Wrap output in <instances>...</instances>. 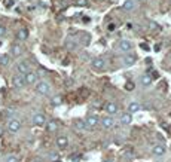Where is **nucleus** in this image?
Instances as JSON below:
<instances>
[{
  "instance_id": "f257e3e1",
  "label": "nucleus",
  "mask_w": 171,
  "mask_h": 162,
  "mask_svg": "<svg viewBox=\"0 0 171 162\" xmlns=\"http://www.w3.org/2000/svg\"><path fill=\"white\" fill-rule=\"evenodd\" d=\"M36 92L40 95H49L51 94V85L45 80H40L36 84Z\"/></svg>"
},
{
  "instance_id": "f03ea898",
  "label": "nucleus",
  "mask_w": 171,
  "mask_h": 162,
  "mask_svg": "<svg viewBox=\"0 0 171 162\" xmlns=\"http://www.w3.org/2000/svg\"><path fill=\"white\" fill-rule=\"evenodd\" d=\"M21 129V122L18 121V119H11L9 122H8V131L11 132V134H15Z\"/></svg>"
},
{
  "instance_id": "7ed1b4c3",
  "label": "nucleus",
  "mask_w": 171,
  "mask_h": 162,
  "mask_svg": "<svg viewBox=\"0 0 171 162\" xmlns=\"http://www.w3.org/2000/svg\"><path fill=\"white\" fill-rule=\"evenodd\" d=\"M12 85L15 86V88H18V89H21V88H24L25 86V79H24L23 74H15L13 78H12Z\"/></svg>"
},
{
  "instance_id": "20e7f679",
  "label": "nucleus",
  "mask_w": 171,
  "mask_h": 162,
  "mask_svg": "<svg viewBox=\"0 0 171 162\" xmlns=\"http://www.w3.org/2000/svg\"><path fill=\"white\" fill-rule=\"evenodd\" d=\"M33 125H36V127H43V125H46V116L43 113H34Z\"/></svg>"
},
{
  "instance_id": "39448f33",
  "label": "nucleus",
  "mask_w": 171,
  "mask_h": 162,
  "mask_svg": "<svg viewBox=\"0 0 171 162\" xmlns=\"http://www.w3.org/2000/svg\"><path fill=\"white\" fill-rule=\"evenodd\" d=\"M91 66L94 70H104L106 67V61L103 60V58H94L91 61Z\"/></svg>"
},
{
  "instance_id": "423d86ee",
  "label": "nucleus",
  "mask_w": 171,
  "mask_h": 162,
  "mask_svg": "<svg viewBox=\"0 0 171 162\" xmlns=\"http://www.w3.org/2000/svg\"><path fill=\"white\" fill-rule=\"evenodd\" d=\"M24 79H25V85H33L37 84V74L34 72H29L24 74Z\"/></svg>"
},
{
  "instance_id": "0eeeda50",
  "label": "nucleus",
  "mask_w": 171,
  "mask_h": 162,
  "mask_svg": "<svg viewBox=\"0 0 171 162\" xmlns=\"http://www.w3.org/2000/svg\"><path fill=\"white\" fill-rule=\"evenodd\" d=\"M17 70L19 74H25V73H29L30 72V64L27 61H21V62H18L17 64Z\"/></svg>"
},
{
  "instance_id": "6e6552de",
  "label": "nucleus",
  "mask_w": 171,
  "mask_h": 162,
  "mask_svg": "<svg viewBox=\"0 0 171 162\" xmlns=\"http://www.w3.org/2000/svg\"><path fill=\"white\" fill-rule=\"evenodd\" d=\"M137 61V57L134 54H126L125 58H124V64H125L126 67H130V66H134Z\"/></svg>"
},
{
  "instance_id": "1a4fd4ad",
  "label": "nucleus",
  "mask_w": 171,
  "mask_h": 162,
  "mask_svg": "<svg viewBox=\"0 0 171 162\" xmlns=\"http://www.w3.org/2000/svg\"><path fill=\"white\" fill-rule=\"evenodd\" d=\"M119 48L124 51V52H130V51L132 49V43L130 42V40L124 39V40H120L119 42Z\"/></svg>"
},
{
  "instance_id": "9d476101",
  "label": "nucleus",
  "mask_w": 171,
  "mask_h": 162,
  "mask_svg": "<svg viewBox=\"0 0 171 162\" xmlns=\"http://www.w3.org/2000/svg\"><path fill=\"white\" fill-rule=\"evenodd\" d=\"M98 122H100V119H98L95 115H89V116L86 117V127H97Z\"/></svg>"
},
{
  "instance_id": "9b49d317",
  "label": "nucleus",
  "mask_w": 171,
  "mask_h": 162,
  "mask_svg": "<svg viewBox=\"0 0 171 162\" xmlns=\"http://www.w3.org/2000/svg\"><path fill=\"white\" fill-rule=\"evenodd\" d=\"M152 153H153L155 156H162L164 153H165V146L164 144H156L152 149Z\"/></svg>"
},
{
  "instance_id": "f8f14e48",
  "label": "nucleus",
  "mask_w": 171,
  "mask_h": 162,
  "mask_svg": "<svg viewBox=\"0 0 171 162\" xmlns=\"http://www.w3.org/2000/svg\"><path fill=\"white\" fill-rule=\"evenodd\" d=\"M118 104L115 103V101H109L107 106H106V110H107V113H110V115H115V113H118Z\"/></svg>"
},
{
  "instance_id": "ddd939ff",
  "label": "nucleus",
  "mask_w": 171,
  "mask_h": 162,
  "mask_svg": "<svg viewBox=\"0 0 171 162\" xmlns=\"http://www.w3.org/2000/svg\"><path fill=\"white\" fill-rule=\"evenodd\" d=\"M68 144V140L67 137H64V135H60V137H57V146L58 149H66Z\"/></svg>"
},
{
  "instance_id": "4468645a",
  "label": "nucleus",
  "mask_w": 171,
  "mask_h": 162,
  "mask_svg": "<svg viewBox=\"0 0 171 162\" xmlns=\"http://www.w3.org/2000/svg\"><path fill=\"white\" fill-rule=\"evenodd\" d=\"M101 125L106 129H110V128H113V127H115V121L112 119V117H103V119H101Z\"/></svg>"
},
{
  "instance_id": "2eb2a0df",
  "label": "nucleus",
  "mask_w": 171,
  "mask_h": 162,
  "mask_svg": "<svg viewBox=\"0 0 171 162\" xmlns=\"http://www.w3.org/2000/svg\"><path fill=\"white\" fill-rule=\"evenodd\" d=\"M29 37V30L27 28H19L17 31V39L18 40H25Z\"/></svg>"
},
{
  "instance_id": "dca6fc26",
  "label": "nucleus",
  "mask_w": 171,
  "mask_h": 162,
  "mask_svg": "<svg viewBox=\"0 0 171 162\" xmlns=\"http://www.w3.org/2000/svg\"><path fill=\"white\" fill-rule=\"evenodd\" d=\"M140 109H142V104L137 103V101H132V103H130V106H128V113H136Z\"/></svg>"
},
{
  "instance_id": "f3484780",
  "label": "nucleus",
  "mask_w": 171,
  "mask_h": 162,
  "mask_svg": "<svg viewBox=\"0 0 171 162\" xmlns=\"http://www.w3.org/2000/svg\"><path fill=\"white\" fill-rule=\"evenodd\" d=\"M131 122H132L131 113H124V115L120 116V123H122V125H130Z\"/></svg>"
},
{
  "instance_id": "a211bd4d",
  "label": "nucleus",
  "mask_w": 171,
  "mask_h": 162,
  "mask_svg": "<svg viewBox=\"0 0 171 162\" xmlns=\"http://www.w3.org/2000/svg\"><path fill=\"white\" fill-rule=\"evenodd\" d=\"M122 8H124V11H132L136 8V0H126Z\"/></svg>"
},
{
  "instance_id": "6ab92c4d",
  "label": "nucleus",
  "mask_w": 171,
  "mask_h": 162,
  "mask_svg": "<svg viewBox=\"0 0 171 162\" xmlns=\"http://www.w3.org/2000/svg\"><path fill=\"white\" fill-rule=\"evenodd\" d=\"M57 128H58V122H57V121H49V122L46 123V129H48L49 132H54Z\"/></svg>"
},
{
  "instance_id": "aec40b11",
  "label": "nucleus",
  "mask_w": 171,
  "mask_h": 162,
  "mask_svg": "<svg viewBox=\"0 0 171 162\" xmlns=\"http://www.w3.org/2000/svg\"><path fill=\"white\" fill-rule=\"evenodd\" d=\"M21 52H23V49H21V46H19V45H12V48H11V54H12V55L18 57V55H21Z\"/></svg>"
},
{
  "instance_id": "412c9836",
  "label": "nucleus",
  "mask_w": 171,
  "mask_h": 162,
  "mask_svg": "<svg viewBox=\"0 0 171 162\" xmlns=\"http://www.w3.org/2000/svg\"><path fill=\"white\" fill-rule=\"evenodd\" d=\"M9 62H11V57L8 55V54L0 57V64L2 66H9Z\"/></svg>"
},
{
  "instance_id": "4be33fe9",
  "label": "nucleus",
  "mask_w": 171,
  "mask_h": 162,
  "mask_svg": "<svg viewBox=\"0 0 171 162\" xmlns=\"http://www.w3.org/2000/svg\"><path fill=\"white\" fill-rule=\"evenodd\" d=\"M142 84L144 85V86H150V84H152V78H150L149 74L142 76Z\"/></svg>"
},
{
  "instance_id": "5701e85b",
  "label": "nucleus",
  "mask_w": 171,
  "mask_h": 162,
  "mask_svg": "<svg viewBox=\"0 0 171 162\" xmlns=\"http://www.w3.org/2000/svg\"><path fill=\"white\" fill-rule=\"evenodd\" d=\"M88 127H86V123L83 122V121H77L76 122V129H80V131H83V129H86Z\"/></svg>"
},
{
  "instance_id": "b1692460",
  "label": "nucleus",
  "mask_w": 171,
  "mask_h": 162,
  "mask_svg": "<svg viewBox=\"0 0 171 162\" xmlns=\"http://www.w3.org/2000/svg\"><path fill=\"white\" fill-rule=\"evenodd\" d=\"M63 103V98L61 97H54L52 98V106H60Z\"/></svg>"
},
{
  "instance_id": "393cba45",
  "label": "nucleus",
  "mask_w": 171,
  "mask_h": 162,
  "mask_svg": "<svg viewBox=\"0 0 171 162\" xmlns=\"http://www.w3.org/2000/svg\"><path fill=\"white\" fill-rule=\"evenodd\" d=\"M125 88L126 91H134V88H136V85H134V82H131V80H128L125 84Z\"/></svg>"
},
{
  "instance_id": "a878e982",
  "label": "nucleus",
  "mask_w": 171,
  "mask_h": 162,
  "mask_svg": "<svg viewBox=\"0 0 171 162\" xmlns=\"http://www.w3.org/2000/svg\"><path fill=\"white\" fill-rule=\"evenodd\" d=\"M5 162H18V156H15V155H9V156H6Z\"/></svg>"
},
{
  "instance_id": "bb28decb",
  "label": "nucleus",
  "mask_w": 171,
  "mask_h": 162,
  "mask_svg": "<svg viewBox=\"0 0 171 162\" xmlns=\"http://www.w3.org/2000/svg\"><path fill=\"white\" fill-rule=\"evenodd\" d=\"M70 159H72V162H79L80 161V155H72Z\"/></svg>"
},
{
  "instance_id": "cd10ccee",
  "label": "nucleus",
  "mask_w": 171,
  "mask_h": 162,
  "mask_svg": "<svg viewBox=\"0 0 171 162\" xmlns=\"http://www.w3.org/2000/svg\"><path fill=\"white\" fill-rule=\"evenodd\" d=\"M6 34V27L5 25H0V37H3Z\"/></svg>"
},
{
  "instance_id": "c85d7f7f",
  "label": "nucleus",
  "mask_w": 171,
  "mask_h": 162,
  "mask_svg": "<svg viewBox=\"0 0 171 162\" xmlns=\"http://www.w3.org/2000/svg\"><path fill=\"white\" fill-rule=\"evenodd\" d=\"M88 5V0H77V6H86Z\"/></svg>"
},
{
  "instance_id": "c756f323",
  "label": "nucleus",
  "mask_w": 171,
  "mask_h": 162,
  "mask_svg": "<svg viewBox=\"0 0 171 162\" xmlns=\"http://www.w3.org/2000/svg\"><path fill=\"white\" fill-rule=\"evenodd\" d=\"M113 28H115L113 24H110V25H109V30H110V31H113Z\"/></svg>"
},
{
  "instance_id": "7c9ffc66",
  "label": "nucleus",
  "mask_w": 171,
  "mask_h": 162,
  "mask_svg": "<svg viewBox=\"0 0 171 162\" xmlns=\"http://www.w3.org/2000/svg\"><path fill=\"white\" fill-rule=\"evenodd\" d=\"M2 135H3V129L0 128V137H2Z\"/></svg>"
},
{
  "instance_id": "2f4dec72",
  "label": "nucleus",
  "mask_w": 171,
  "mask_h": 162,
  "mask_svg": "<svg viewBox=\"0 0 171 162\" xmlns=\"http://www.w3.org/2000/svg\"><path fill=\"white\" fill-rule=\"evenodd\" d=\"M104 162H115V161H112V159H106Z\"/></svg>"
}]
</instances>
